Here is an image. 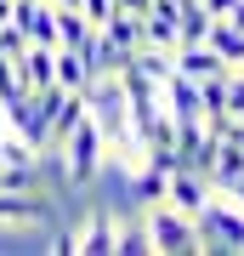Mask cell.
<instances>
[{"instance_id": "6da1fadb", "label": "cell", "mask_w": 244, "mask_h": 256, "mask_svg": "<svg viewBox=\"0 0 244 256\" xmlns=\"http://www.w3.org/2000/svg\"><path fill=\"white\" fill-rule=\"evenodd\" d=\"M80 102H85V114L97 120L102 142H131V108H125L119 74H91V80L80 86Z\"/></svg>"}, {"instance_id": "7a4b0ae2", "label": "cell", "mask_w": 244, "mask_h": 256, "mask_svg": "<svg viewBox=\"0 0 244 256\" xmlns=\"http://www.w3.org/2000/svg\"><path fill=\"white\" fill-rule=\"evenodd\" d=\"M193 234H199V256L216 250V256H244V205H222V200H205L193 210Z\"/></svg>"}, {"instance_id": "3957f363", "label": "cell", "mask_w": 244, "mask_h": 256, "mask_svg": "<svg viewBox=\"0 0 244 256\" xmlns=\"http://www.w3.org/2000/svg\"><path fill=\"white\" fill-rule=\"evenodd\" d=\"M102 148H108V142H102L97 120L80 114V120H74V131L63 137V148H57V160H63V182H68V188H85L91 176L102 171Z\"/></svg>"}, {"instance_id": "277c9868", "label": "cell", "mask_w": 244, "mask_h": 256, "mask_svg": "<svg viewBox=\"0 0 244 256\" xmlns=\"http://www.w3.org/2000/svg\"><path fill=\"white\" fill-rule=\"evenodd\" d=\"M142 222H148V239H154L159 256H199V234H193V216H188V210L154 200Z\"/></svg>"}, {"instance_id": "5b68a950", "label": "cell", "mask_w": 244, "mask_h": 256, "mask_svg": "<svg viewBox=\"0 0 244 256\" xmlns=\"http://www.w3.org/2000/svg\"><path fill=\"white\" fill-rule=\"evenodd\" d=\"M11 23H17V28H23V40H34V46H57L51 0H11Z\"/></svg>"}, {"instance_id": "8992f818", "label": "cell", "mask_w": 244, "mask_h": 256, "mask_svg": "<svg viewBox=\"0 0 244 256\" xmlns=\"http://www.w3.org/2000/svg\"><path fill=\"white\" fill-rule=\"evenodd\" d=\"M205 200H210V182H205L199 171H182V165H176V171L165 176V205H176V210H188V216H193Z\"/></svg>"}, {"instance_id": "52a82bcc", "label": "cell", "mask_w": 244, "mask_h": 256, "mask_svg": "<svg viewBox=\"0 0 244 256\" xmlns=\"http://www.w3.org/2000/svg\"><path fill=\"white\" fill-rule=\"evenodd\" d=\"M114 234H119L114 210H108V205H97V210L80 222V250H85V256H114Z\"/></svg>"}, {"instance_id": "ba28073f", "label": "cell", "mask_w": 244, "mask_h": 256, "mask_svg": "<svg viewBox=\"0 0 244 256\" xmlns=\"http://www.w3.org/2000/svg\"><path fill=\"white\" fill-rule=\"evenodd\" d=\"M210 194H233L244 182V154H239V142H216V154H210Z\"/></svg>"}, {"instance_id": "9c48e42d", "label": "cell", "mask_w": 244, "mask_h": 256, "mask_svg": "<svg viewBox=\"0 0 244 256\" xmlns=\"http://www.w3.org/2000/svg\"><path fill=\"white\" fill-rule=\"evenodd\" d=\"M205 46L216 52L227 68H239V63H244V28H233L227 18H210V28H205Z\"/></svg>"}, {"instance_id": "30bf717a", "label": "cell", "mask_w": 244, "mask_h": 256, "mask_svg": "<svg viewBox=\"0 0 244 256\" xmlns=\"http://www.w3.org/2000/svg\"><path fill=\"white\" fill-rule=\"evenodd\" d=\"M85 80H91L85 57L74 52V46H51V86H63V92H80Z\"/></svg>"}, {"instance_id": "8fae6325", "label": "cell", "mask_w": 244, "mask_h": 256, "mask_svg": "<svg viewBox=\"0 0 244 256\" xmlns=\"http://www.w3.org/2000/svg\"><path fill=\"white\" fill-rule=\"evenodd\" d=\"M97 28L114 40L119 52H136V46H142V18H136V12H108V18H102Z\"/></svg>"}, {"instance_id": "7c38bea8", "label": "cell", "mask_w": 244, "mask_h": 256, "mask_svg": "<svg viewBox=\"0 0 244 256\" xmlns=\"http://www.w3.org/2000/svg\"><path fill=\"white\" fill-rule=\"evenodd\" d=\"M205 28H210V12L199 6V0H182V12H176V46L205 40Z\"/></svg>"}, {"instance_id": "4fadbf2b", "label": "cell", "mask_w": 244, "mask_h": 256, "mask_svg": "<svg viewBox=\"0 0 244 256\" xmlns=\"http://www.w3.org/2000/svg\"><path fill=\"white\" fill-rule=\"evenodd\" d=\"M114 256H154V239H148V222H125L114 234Z\"/></svg>"}, {"instance_id": "5bb4252c", "label": "cell", "mask_w": 244, "mask_h": 256, "mask_svg": "<svg viewBox=\"0 0 244 256\" xmlns=\"http://www.w3.org/2000/svg\"><path fill=\"white\" fill-rule=\"evenodd\" d=\"M28 188H40V160H28V165H0V194H28Z\"/></svg>"}, {"instance_id": "9a60e30c", "label": "cell", "mask_w": 244, "mask_h": 256, "mask_svg": "<svg viewBox=\"0 0 244 256\" xmlns=\"http://www.w3.org/2000/svg\"><path fill=\"white\" fill-rule=\"evenodd\" d=\"M131 200H142V205L165 200V171H154V165H142V171L131 176Z\"/></svg>"}, {"instance_id": "2e32d148", "label": "cell", "mask_w": 244, "mask_h": 256, "mask_svg": "<svg viewBox=\"0 0 244 256\" xmlns=\"http://www.w3.org/2000/svg\"><path fill=\"white\" fill-rule=\"evenodd\" d=\"M222 108H227V114H233L239 126H244V74H239V68L227 74V102H222Z\"/></svg>"}, {"instance_id": "e0dca14e", "label": "cell", "mask_w": 244, "mask_h": 256, "mask_svg": "<svg viewBox=\"0 0 244 256\" xmlns=\"http://www.w3.org/2000/svg\"><path fill=\"white\" fill-rule=\"evenodd\" d=\"M108 12H114V0H80V18H85L91 28H97L102 18H108Z\"/></svg>"}, {"instance_id": "ac0fdd59", "label": "cell", "mask_w": 244, "mask_h": 256, "mask_svg": "<svg viewBox=\"0 0 244 256\" xmlns=\"http://www.w3.org/2000/svg\"><path fill=\"white\" fill-rule=\"evenodd\" d=\"M114 12H136V18H142V12H148V0H114Z\"/></svg>"}, {"instance_id": "d6986e66", "label": "cell", "mask_w": 244, "mask_h": 256, "mask_svg": "<svg viewBox=\"0 0 244 256\" xmlns=\"http://www.w3.org/2000/svg\"><path fill=\"white\" fill-rule=\"evenodd\" d=\"M6 18H11V0H0V23H6Z\"/></svg>"}, {"instance_id": "ffe728a7", "label": "cell", "mask_w": 244, "mask_h": 256, "mask_svg": "<svg viewBox=\"0 0 244 256\" xmlns=\"http://www.w3.org/2000/svg\"><path fill=\"white\" fill-rule=\"evenodd\" d=\"M51 6H80V0H51Z\"/></svg>"}]
</instances>
